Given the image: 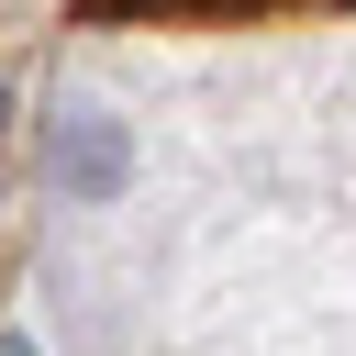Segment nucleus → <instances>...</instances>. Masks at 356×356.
I'll list each match as a JSON object with an SVG mask.
<instances>
[{"mask_svg": "<svg viewBox=\"0 0 356 356\" xmlns=\"http://www.w3.org/2000/svg\"><path fill=\"white\" fill-rule=\"evenodd\" d=\"M0 356H22V345H0Z\"/></svg>", "mask_w": 356, "mask_h": 356, "instance_id": "7ed1b4c3", "label": "nucleus"}, {"mask_svg": "<svg viewBox=\"0 0 356 356\" xmlns=\"http://www.w3.org/2000/svg\"><path fill=\"white\" fill-rule=\"evenodd\" d=\"M56 189H78V200H111L122 189V167H134V145H122V122L111 111H56Z\"/></svg>", "mask_w": 356, "mask_h": 356, "instance_id": "f257e3e1", "label": "nucleus"}, {"mask_svg": "<svg viewBox=\"0 0 356 356\" xmlns=\"http://www.w3.org/2000/svg\"><path fill=\"white\" fill-rule=\"evenodd\" d=\"M89 11H278V0H89Z\"/></svg>", "mask_w": 356, "mask_h": 356, "instance_id": "f03ea898", "label": "nucleus"}]
</instances>
